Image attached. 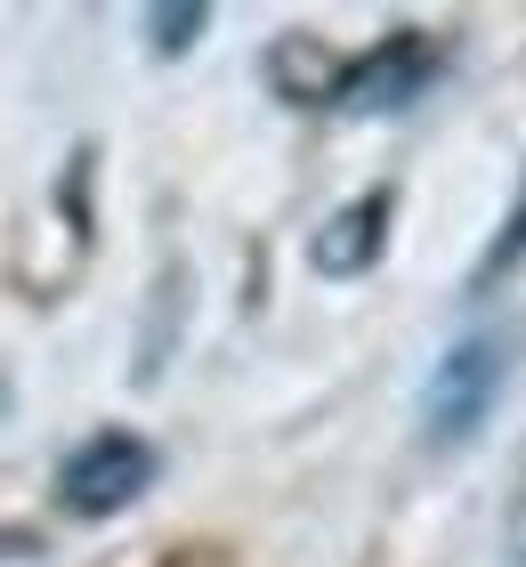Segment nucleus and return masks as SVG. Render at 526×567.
<instances>
[{"label": "nucleus", "instance_id": "1", "mask_svg": "<svg viewBox=\"0 0 526 567\" xmlns=\"http://www.w3.org/2000/svg\"><path fill=\"white\" fill-rule=\"evenodd\" d=\"M510 357H518V324H494V332H462L454 349L430 365V390H421V422H430V446H470L478 422L494 414L510 381Z\"/></svg>", "mask_w": 526, "mask_h": 567}, {"label": "nucleus", "instance_id": "2", "mask_svg": "<svg viewBox=\"0 0 526 567\" xmlns=\"http://www.w3.org/2000/svg\"><path fill=\"white\" fill-rule=\"evenodd\" d=\"M154 478H163V454H154L138 430H97V437H82V446L65 454L58 503L73 519H114V511H130Z\"/></svg>", "mask_w": 526, "mask_h": 567}, {"label": "nucleus", "instance_id": "3", "mask_svg": "<svg viewBox=\"0 0 526 567\" xmlns=\"http://www.w3.org/2000/svg\"><path fill=\"white\" fill-rule=\"evenodd\" d=\"M430 73H437V41L413 33V24H398V33L373 41L364 58L332 65V90L324 97L340 114H398V106H413V97L430 90Z\"/></svg>", "mask_w": 526, "mask_h": 567}, {"label": "nucleus", "instance_id": "4", "mask_svg": "<svg viewBox=\"0 0 526 567\" xmlns=\"http://www.w3.org/2000/svg\"><path fill=\"white\" fill-rule=\"evenodd\" d=\"M389 212H398V195L373 187V195H357V203H340V212L308 236V260L316 276H332V284H357V276H373L381 268V251H389Z\"/></svg>", "mask_w": 526, "mask_h": 567}, {"label": "nucleus", "instance_id": "5", "mask_svg": "<svg viewBox=\"0 0 526 567\" xmlns=\"http://www.w3.org/2000/svg\"><path fill=\"white\" fill-rule=\"evenodd\" d=\"M518 268H526V187H518V203H510L503 236L486 244V260H478V276H470V292H494V284H510Z\"/></svg>", "mask_w": 526, "mask_h": 567}, {"label": "nucleus", "instance_id": "6", "mask_svg": "<svg viewBox=\"0 0 526 567\" xmlns=\"http://www.w3.org/2000/svg\"><path fill=\"white\" fill-rule=\"evenodd\" d=\"M146 24H154V49H163V58H178V49H195V33L210 24V9H154Z\"/></svg>", "mask_w": 526, "mask_h": 567}, {"label": "nucleus", "instance_id": "7", "mask_svg": "<svg viewBox=\"0 0 526 567\" xmlns=\"http://www.w3.org/2000/svg\"><path fill=\"white\" fill-rule=\"evenodd\" d=\"M510 559H526V462H518V495H510Z\"/></svg>", "mask_w": 526, "mask_h": 567}]
</instances>
